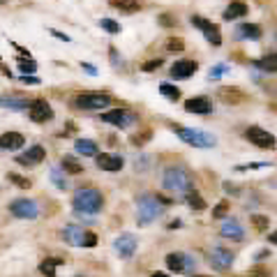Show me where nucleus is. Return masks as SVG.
<instances>
[{
  "label": "nucleus",
  "mask_w": 277,
  "mask_h": 277,
  "mask_svg": "<svg viewBox=\"0 0 277 277\" xmlns=\"http://www.w3.org/2000/svg\"><path fill=\"white\" fill-rule=\"evenodd\" d=\"M252 227H254V231H259V234H266L268 227H270V219H268L266 215H252Z\"/></svg>",
  "instance_id": "obj_37"
},
{
  "label": "nucleus",
  "mask_w": 277,
  "mask_h": 277,
  "mask_svg": "<svg viewBox=\"0 0 277 277\" xmlns=\"http://www.w3.org/2000/svg\"><path fill=\"white\" fill-rule=\"evenodd\" d=\"M162 63H164V58H152V60H146L141 65V70L143 72H152V70H157V67H162Z\"/></svg>",
  "instance_id": "obj_43"
},
{
  "label": "nucleus",
  "mask_w": 277,
  "mask_h": 277,
  "mask_svg": "<svg viewBox=\"0 0 277 277\" xmlns=\"http://www.w3.org/2000/svg\"><path fill=\"white\" fill-rule=\"evenodd\" d=\"M159 92H162V97H167L169 102H178L180 99V88L174 86V83H159Z\"/></svg>",
  "instance_id": "obj_32"
},
{
  "label": "nucleus",
  "mask_w": 277,
  "mask_h": 277,
  "mask_svg": "<svg viewBox=\"0 0 277 277\" xmlns=\"http://www.w3.org/2000/svg\"><path fill=\"white\" fill-rule=\"evenodd\" d=\"M185 49V42L180 37H169L167 39V51H176V53H178V51H183Z\"/></svg>",
  "instance_id": "obj_41"
},
{
  "label": "nucleus",
  "mask_w": 277,
  "mask_h": 277,
  "mask_svg": "<svg viewBox=\"0 0 277 277\" xmlns=\"http://www.w3.org/2000/svg\"><path fill=\"white\" fill-rule=\"evenodd\" d=\"M185 111L187 114H196V116H208L212 114V99L208 95H199L185 102Z\"/></svg>",
  "instance_id": "obj_18"
},
{
  "label": "nucleus",
  "mask_w": 277,
  "mask_h": 277,
  "mask_svg": "<svg viewBox=\"0 0 277 277\" xmlns=\"http://www.w3.org/2000/svg\"><path fill=\"white\" fill-rule=\"evenodd\" d=\"M162 185L167 192H174V194H187L190 190H194V176L187 167H180V164H174V167H167L162 174Z\"/></svg>",
  "instance_id": "obj_1"
},
{
  "label": "nucleus",
  "mask_w": 277,
  "mask_h": 277,
  "mask_svg": "<svg viewBox=\"0 0 277 277\" xmlns=\"http://www.w3.org/2000/svg\"><path fill=\"white\" fill-rule=\"evenodd\" d=\"M199 70V63L196 60H190V58H183V60H176L174 65H171V76L183 81V79H190V76L196 74Z\"/></svg>",
  "instance_id": "obj_17"
},
{
  "label": "nucleus",
  "mask_w": 277,
  "mask_h": 277,
  "mask_svg": "<svg viewBox=\"0 0 277 277\" xmlns=\"http://www.w3.org/2000/svg\"><path fill=\"white\" fill-rule=\"evenodd\" d=\"M164 263L171 272H180V275H192V272L199 270L194 256L187 254V252H169L164 256Z\"/></svg>",
  "instance_id": "obj_6"
},
{
  "label": "nucleus",
  "mask_w": 277,
  "mask_h": 277,
  "mask_svg": "<svg viewBox=\"0 0 277 277\" xmlns=\"http://www.w3.org/2000/svg\"><path fill=\"white\" fill-rule=\"evenodd\" d=\"M3 5H5V0H0V7H3Z\"/></svg>",
  "instance_id": "obj_54"
},
{
  "label": "nucleus",
  "mask_w": 277,
  "mask_h": 277,
  "mask_svg": "<svg viewBox=\"0 0 277 277\" xmlns=\"http://www.w3.org/2000/svg\"><path fill=\"white\" fill-rule=\"evenodd\" d=\"M224 190L231 192V194H240V190L238 187H234V183H224Z\"/></svg>",
  "instance_id": "obj_51"
},
{
  "label": "nucleus",
  "mask_w": 277,
  "mask_h": 277,
  "mask_svg": "<svg viewBox=\"0 0 277 277\" xmlns=\"http://www.w3.org/2000/svg\"><path fill=\"white\" fill-rule=\"evenodd\" d=\"M171 130L178 134L180 141L190 143L194 148H215L217 146V136L210 132H203L199 127H185V125H171Z\"/></svg>",
  "instance_id": "obj_4"
},
{
  "label": "nucleus",
  "mask_w": 277,
  "mask_h": 277,
  "mask_svg": "<svg viewBox=\"0 0 277 277\" xmlns=\"http://www.w3.org/2000/svg\"><path fill=\"white\" fill-rule=\"evenodd\" d=\"M60 169H63L65 174H72V176L83 174V164L76 157H72V155H63V157H60Z\"/></svg>",
  "instance_id": "obj_28"
},
{
  "label": "nucleus",
  "mask_w": 277,
  "mask_h": 277,
  "mask_svg": "<svg viewBox=\"0 0 277 277\" xmlns=\"http://www.w3.org/2000/svg\"><path fill=\"white\" fill-rule=\"evenodd\" d=\"M17 63H19V70H21L23 74H35V72L39 70V65H37V63H35L33 58H30V56H28V58L19 56V58H17Z\"/></svg>",
  "instance_id": "obj_34"
},
{
  "label": "nucleus",
  "mask_w": 277,
  "mask_h": 277,
  "mask_svg": "<svg viewBox=\"0 0 277 277\" xmlns=\"http://www.w3.org/2000/svg\"><path fill=\"white\" fill-rule=\"evenodd\" d=\"M229 70H231V67H229L227 63H217V65H212L210 72H208V81H217V79H222Z\"/></svg>",
  "instance_id": "obj_35"
},
{
  "label": "nucleus",
  "mask_w": 277,
  "mask_h": 277,
  "mask_svg": "<svg viewBox=\"0 0 277 277\" xmlns=\"http://www.w3.org/2000/svg\"><path fill=\"white\" fill-rule=\"evenodd\" d=\"M63 263H65L63 256H49V259H44L42 263H39V272L46 277H56V270H58V266H63Z\"/></svg>",
  "instance_id": "obj_27"
},
{
  "label": "nucleus",
  "mask_w": 277,
  "mask_h": 277,
  "mask_svg": "<svg viewBox=\"0 0 277 277\" xmlns=\"http://www.w3.org/2000/svg\"><path fill=\"white\" fill-rule=\"evenodd\" d=\"M72 208L76 215H97L104 210V194L95 187H79L72 194Z\"/></svg>",
  "instance_id": "obj_2"
},
{
  "label": "nucleus",
  "mask_w": 277,
  "mask_h": 277,
  "mask_svg": "<svg viewBox=\"0 0 277 277\" xmlns=\"http://www.w3.org/2000/svg\"><path fill=\"white\" fill-rule=\"evenodd\" d=\"M245 139L252 143V146L261 148V150H272L275 148V134L268 130H263V127L259 125H250L247 130H245Z\"/></svg>",
  "instance_id": "obj_8"
},
{
  "label": "nucleus",
  "mask_w": 277,
  "mask_h": 277,
  "mask_svg": "<svg viewBox=\"0 0 277 277\" xmlns=\"http://www.w3.org/2000/svg\"><path fill=\"white\" fill-rule=\"evenodd\" d=\"M63 240L72 247H95L97 245V234H92V231H86L83 227L79 224H67L63 229Z\"/></svg>",
  "instance_id": "obj_5"
},
{
  "label": "nucleus",
  "mask_w": 277,
  "mask_h": 277,
  "mask_svg": "<svg viewBox=\"0 0 277 277\" xmlns=\"http://www.w3.org/2000/svg\"><path fill=\"white\" fill-rule=\"evenodd\" d=\"M263 37V28L259 23H240L236 28V39H250V42H259Z\"/></svg>",
  "instance_id": "obj_21"
},
{
  "label": "nucleus",
  "mask_w": 277,
  "mask_h": 277,
  "mask_svg": "<svg viewBox=\"0 0 277 277\" xmlns=\"http://www.w3.org/2000/svg\"><path fill=\"white\" fill-rule=\"evenodd\" d=\"M109 5L120 12H125V14H134V12L141 10V3H139V0H109Z\"/></svg>",
  "instance_id": "obj_29"
},
{
  "label": "nucleus",
  "mask_w": 277,
  "mask_h": 277,
  "mask_svg": "<svg viewBox=\"0 0 277 277\" xmlns=\"http://www.w3.org/2000/svg\"><path fill=\"white\" fill-rule=\"evenodd\" d=\"M74 104L83 111H102L111 104V95H106V92H81L74 99Z\"/></svg>",
  "instance_id": "obj_7"
},
{
  "label": "nucleus",
  "mask_w": 277,
  "mask_h": 277,
  "mask_svg": "<svg viewBox=\"0 0 277 277\" xmlns=\"http://www.w3.org/2000/svg\"><path fill=\"white\" fill-rule=\"evenodd\" d=\"M30 106V99L21 97V95H3L0 97V109H10V111H26Z\"/></svg>",
  "instance_id": "obj_24"
},
{
  "label": "nucleus",
  "mask_w": 277,
  "mask_h": 277,
  "mask_svg": "<svg viewBox=\"0 0 277 277\" xmlns=\"http://www.w3.org/2000/svg\"><path fill=\"white\" fill-rule=\"evenodd\" d=\"M229 208H231V203H229L227 199H224V201H219L217 206L212 208V219H222L224 215H227V212H229Z\"/></svg>",
  "instance_id": "obj_40"
},
{
  "label": "nucleus",
  "mask_w": 277,
  "mask_h": 277,
  "mask_svg": "<svg viewBox=\"0 0 277 277\" xmlns=\"http://www.w3.org/2000/svg\"><path fill=\"white\" fill-rule=\"evenodd\" d=\"M247 12H250L247 3H243V0H231V3H229V7L224 10L222 19H224V21H238V19L247 17Z\"/></svg>",
  "instance_id": "obj_22"
},
{
  "label": "nucleus",
  "mask_w": 277,
  "mask_h": 277,
  "mask_svg": "<svg viewBox=\"0 0 277 277\" xmlns=\"http://www.w3.org/2000/svg\"><path fill=\"white\" fill-rule=\"evenodd\" d=\"M217 97L222 99L224 104H231V106H234V104H243L245 99H247V92H243L236 86H224L217 90Z\"/></svg>",
  "instance_id": "obj_20"
},
{
  "label": "nucleus",
  "mask_w": 277,
  "mask_h": 277,
  "mask_svg": "<svg viewBox=\"0 0 277 277\" xmlns=\"http://www.w3.org/2000/svg\"><path fill=\"white\" fill-rule=\"evenodd\" d=\"M26 143V136L19 134V132H5V134H0V150H19L23 148Z\"/></svg>",
  "instance_id": "obj_23"
},
{
  "label": "nucleus",
  "mask_w": 277,
  "mask_h": 277,
  "mask_svg": "<svg viewBox=\"0 0 277 277\" xmlns=\"http://www.w3.org/2000/svg\"><path fill=\"white\" fill-rule=\"evenodd\" d=\"M7 180H10L12 185H17L19 190H30V187H33V183H30L26 176H19V174H14V171H12V174H7Z\"/></svg>",
  "instance_id": "obj_36"
},
{
  "label": "nucleus",
  "mask_w": 277,
  "mask_h": 277,
  "mask_svg": "<svg viewBox=\"0 0 277 277\" xmlns=\"http://www.w3.org/2000/svg\"><path fill=\"white\" fill-rule=\"evenodd\" d=\"M219 236L229 238V240H236V243H243L245 229L240 227V222H236V219H227V222H222V227H219Z\"/></svg>",
  "instance_id": "obj_19"
},
{
  "label": "nucleus",
  "mask_w": 277,
  "mask_h": 277,
  "mask_svg": "<svg viewBox=\"0 0 277 277\" xmlns=\"http://www.w3.org/2000/svg\"><path fill=\"white\" fill-rule=\"evenodd\" d=\"M266 259H270V250H266V247L254 254V261H266Z\"/></svg>",
  "instance_id": "obj_48"
},
{
  "label": "nucleus",
  "mask_w": 277,
  "mask_h": 277,
  "mask_svg": "<svg viewBox=\"0 0 277 277\" xmlns=\"http://www.w3.org/2000/svg\"><path fill=\"white\" fill-rule=\"evenodd\" d=\"M208 261H210V266L215 268V270L224 272L234 266V252H229L222 245H215L210 250V254H208Z\"/></svg>",
  "instance_id": "obj_13"
},
{
  "label": "nucleus",
  "mask_w": 277,
  "mask_h": 277,
  "mask_svg": "<svg viewBox=\"0 0 277 277\" xmlns=\"http://www.w3.org/2000/svg\"><path fill=\"white\" fill-rule=\"evenodd\" d=\"M252 65H254L261 74H275V70H277V56L275 53H268L266 58L252 60Z\"/></svg>",
  "instance_id": "obj_26"
},
{
  "label": "nucleus",
  "mask_w": 277,
  "mask_h": 277,
  "mask_svg": "<svg viewBox=\"0 0 277 277\" xmlns=\"http://www.w3.org/2000/svg\"><path fill=\"white\" fill-rule=\"evenodd\" d=\"M180 227V219H174V222L169 224V229H178Z\"/></svg>",
  "instance_id": "obj_52"
},
{
  "label": "nucleus",
  "mask_w": 277,
  "mask_h": 277,
  "mask_svg": "<svg viewBox=\"0 0 277 277\" xmlns=\"http://www.w3.org/2000/svg\"><path fill=\"white\" fill-rule=\"evenodd\" d=\"M190 21H192V26H194V28H199V30H201L203 37H206L212 46H222V30H219L217 23H212L210 19L199 17V14H194Z\"/></svg>",
  "instance_id": "obj_10"
},
{
  "label": "nucleus",
  "mask_w": 277,
  "mask_h": 277,
  "mask_svg": "<svg viewBox=\"0 0 277 277\" xmlns=\"http://www.w3.org/2000/svg\"><path fill=\"white\" fill-rule=\"evenodd\" d=\"M263 167H270L268 162H247V164H238L236 171H256V169H263Z\"/></svg>",
  "instance_id": "obj_42"
},
{
  "label": "nucleus",
  "mask_w": 277,
  "mask_h": 277,
  "mask_svg": "<svg viewBox=\"0 0 277 277\" xmlns=\"http://www.w3.org/2000/svg\"><path fill=\"white\" fill-rule=\"evenodd\" d=\"M10 212L19 219H35L39 215V208L33 199H14L10 203Z\"/></svg>",
  "instance_id": "obj_12"
},
{
  "label": "nucleus",
  "mask_w": 277,
  "mask_h": 277,
  "mask_svg": "<svg viewBox=\"0 0 277 277\" xmlns=\"http://www.w3.org/2000/svg\"><path fill=\"white\" fill-rule=\"evenodd\" d=\"M99 120L106 123V125H114L116 130H125V127H132L136 123V114H132L130 109H114L102 114Z\"/></svg>",
  "instance_id": "obj_9"
},
{
  "label": "nucleus",
  "mask_w": 277,
  "mask_h": 277,
  "mask_svg": "<svg viewBox=\"0 0 277 277\" xmlns=\"http://www.w3.org/2000/svg\"><path fill=\"white\" fill-rule=\"evenodd\" d=\"M136 247H139V238H136L134 234H120L118 238L114 240V250L118 252V256H123V259H132L136 252Z\"/></svg>",
  "instance_id": "obj_14"
},
{
  "label": "nucleus",
  "mask_w": 277,
  "mask_h": 277,
  "mask_svg": "<svg viewBox=\"0 0 277 277\" xmlns=\"http://www.w3.org/2000/svg\"><path fill=\"white\" fill-rule=\"evenodd\" d=\"M26 111H28V116H30V120L37 123V125H44V123L53 120V109H51V104L44 97L30 99V106H28Z\"/></svg>",
  "instance_id": "obj_11"
},
{
  "label": "nucleus",
  "mask_w": 277,
  "mask_h": 277,
  "mask_svg": "<svg viewBox=\"0 0 277 277\" xmlns=\"http://www.w3.org/2000/svg\"><path fill=\"white\" fill-rule=\"evenodd\" d=\"M176 17L174 14H169V12H164V14H159V26H164V28H171V26H176Z\"/></svg>",
  "instance_id": "obj_44"
},
{
  "label": "nucleus",
  "mask_w": 277,
  "mask_h": 277,
  "mask_svg": "<svg viewBox=\"0 0 277 277\" xmlns=\"http://www.w3.org/2000/svg\"><path fill=\"white\" fill-rule=\"evenodd\" d=\"M132 162H134V171H139V174H146L148 169L152 167V162H155V159H152L150 155H134V159H132Z\"/></svg>",
  "instance_id": "obj_33"
},
{
  "label": "nucleus",
  "mask_w": 277,
  "mask_h": 277,
  "mask_svg": "<svg viewBox=\"0 0 277 277\" xmlns=\"http://www.w3.org/2000/svg\"><path fill=\"white\" fill-rule=\"evenodd\" d=\"M74 148H76L79 155H83V157H95V155L99 152V146L92 141V139H76Z\"/></svg>",
  "instance_id": "obj_25"
},
{
  "label": "nucleus",
  "mask_w": 277,
  "mask_h": 277,
  "mask_svg": "<svg viewBox=\"0 0 277 277\" xmlns=\"http://www.w3.org/2000/svg\"><path fill=\"white\" fill-rule=\"evenodd\" d=\"M162 215H164V206L155 199V194L143 192V194L136 196V217H139L141 227H148V224L159 219Z\"/></svg>",
  "instance_id": "obj_3"
},
{
  "label": "nucleus",
  "mask_w": 277,
  "mask_h": 277,
  "mask_svg": "<svg viewBox=\"0 0 277 277\" xmlns=\"http://www.w3.org/2000/svg\"><path fill=\"white\" fill-rule=\"evenodd\" d=\"M99 28L106 30V33H111V35H118L120 30H123V26H120L118 21H114V19H99Z\"/></svg>",
  "instance_id": "obj_38"
},
{
  "label": "nucleus",
  "mask_w": 277,
  "mask_h": 277,
  "mask_svg": "<svg viewBox=\"0 0 277 277\" xmlns=\"http://www.w3.org/2000/svg\"><path fill=\"white\" fill-rule=\"evenodd\" d=\"M95 162H97V169L109 171V174L123 171V167H125L123 155H116V152H97V155H95Z\"/></svg>",
  "instance_id": "obj_15"
},
{
  "label": "nucleus",
  "mask_w": 277,
  "mask_h": 277,
  "mask_svg": "<svg viewBox=\"0 0 277 277\" xmlns=\"http://www.w3.org/2000/svg\"><path fill=\"white\" fill-rule=\"evenodd\" d=\"M81 70H83V72H88V74H90V76H95V74H97V67H95V65H90V63H81Z\"/></svg>",
  "instance_id": "obj_49"
},
{
  "label": "nucleus",
  "mask_w": 277,
  "mask_h": 277,
  "mask_svg": "<svg viewBox=\"0 0 277 277\" xmlns=\"http://www.w3.org/2000/svg\"><path fill=\"white\" fill-rule=\"evenodd\" d=\"M268 240H270V243L275 245V243H277V234H270V236H268Z\"/></svg>",
  "instance_id": "obj_53"
},
{
  "label": "nucleus",
  "mask_w": 277,
  "mask_h": 277,
  "mask_svg": "<svg viewBox=\"0 0 277 277\" xmlns=\"http://www.w3.org/2000/svg\"><path fill=\"white\" fill-rule=\"evenodd\" d=\"M44 159H46V150H44V146H39V143L30 146L26 152H21V155H17V164H21V167H37Z\"/></svg>",
  "instance_id": "obj_16"
},
{
  "label": "nucleus",
  "mask_w": 277,
  "mask_h": 277,
  "mask_svg": "<svg viewBox=\"0 0 277 277\" xmlns=\"http://www.w3.org/2000/svg\"><path fill=\"white\" fill-rule=\"evenodd\" d=\"M109 53H111V65H114V67H123V65H125L123 58H120V51L116 49V46H109Z\"/></svg>",
  "instance_id": "obj_45"
},
{
  "label": "nucleus",
  "mask_w": 277,
  "mask_h": 277,
  "mask_svg": "<svg viewBox=\"0 0 277 277\" xmlns=\"http://www.w3.org/2000/svg\"><path fill=\"white\" fill-rule=\"evenodd\" d=\"M49 178H51V183H53L58 190H67V187H70V183H67V178H65V171H63L60 167H53V169H51Z\"/></svg>",
  "instance_id": "obj_31"
},
{
  "label": "nucleus",
  "mask_w": 277,
  "mask_h": 277,
  "mask_svg": "<svg viewBox=\"0 0 277 277\" xmlns=\"http://www.w3.org/2000/svg\"><path fill=\"white\" fill-rule=\"evenodd\" d=\"M155 199H157V201L162 203L164 208H167V206H171V199H169V196H164V194H159V192H155Z\"/></svg>",
  "instance_id": "obj_50"
},
{
  "label": "nucleus",
  "mask_w": 277,
  "mask_h": 277,
  "mask_svg": "<svg viewBox=\"0 0 277 277\" xmlns=\"http://www.w3.org/2000/svg\"><path fill=\"white\" fill-rule=\"evenodd\" d=\"M51 35H53L56 39H60V42H72V37H70V35L60 33V30H56V28H51Z\"/></svg>",
  "instance_id": "obj_47"
},
{
  "label": "nucleus",
  "mask_w": 277,
  "mask_h": 277,
  "mask_svg": "<svg viewBox=\"0 0 277 277\" xmlns=\"http://www.w3.org/2000/svg\"><path fill=\"white\" fill-rule=\"evenodd\" d=\"M21 83H26V86H39L42 81H39L37 76H33V74H23L21 76Z\"/></svg>",
  "instance_id": "obj_46"
},
{
  "label": "nucleus",
  "mask_w": 277,
  "mask_h": 277,
  "mask_svg": "<svg viewBox=\"0 0 277 277\" xmlns=\"http://www.w3.org/2000/svg\"><path fill=\"white\" fill-rule=\"evenodd\" d=\"M185 201H187V206H190L192 210H206V206H208V203L203 201V196L196 192V187L185 194Z\"/></svg>",
  "instance_id": "obj_30"
},
{
  "label": "nucleus",
  "mask_w": 277,
  "mask_h": 277,
  "mask_svg": "<svg viewBox=\"0 0 277 277\" xmlns=\"http://www.w3.org/2000/svg\"><path fill=\"white\" fill-rule=\"evenodd\" d=\"M150 139H152V130H146V132H141V134H134V136H132V143H134L136 148H141V146H146Z\"/></svg>",
  "instance_id": "obj_39"
}]
</instances>
